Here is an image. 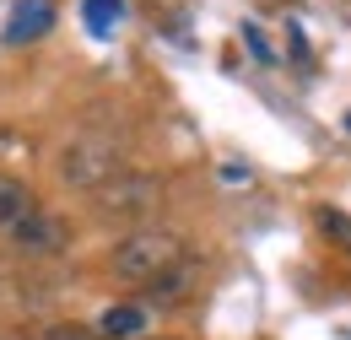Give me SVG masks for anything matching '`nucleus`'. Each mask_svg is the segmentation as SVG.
Wrapping results in <instances>:
<instances>
[{"mask_svg": "<svg viewBox=\"0 0 351 340\" xmlns=\"http://www.w3.org/2000/svg\"><path fill=\"white\" fill-rule=\"evenodd\" d=\"M184 259H189L184 254V238L168 232V227H135L130 238L114 243V270L125 281H157V276H168Z\"/></svg>", "mask_w": 351, "mask_h": 340, "instance_id": "obj_1", "label": "nucleus"}, {"mask_svg": "<svg viewBox=\"0 0 351 340\" xmlns=\"http://www.w3.org/2000/svg\"><path fill=\"white\" fill-rule=\"evenodd\" d=\"M92 200H97V211L114 216V221H141V216H152L162 206V178L141 173V168H125V173H114Z\"/></svg>", "mask_w": 351, "mask_h": 340, "instance_id": "obj_2", "label": "nucleus"}, {"mask_svg": "<svg viewBox=\"0 0 351 340\" xmlns=\"http://www.w3.org/2000/svg\"><path fill=\"white\" fill-rule=\"evenodd\" d=\"M114 173H125V151L114 141H71L60 151V178L82 195H97Z\"/></svg>", "mask_w": 351, "mask_h": 340, "instance_id": "obj_3", "label": "nucleus"}, {"mask_svg": "<svg viewBox=\"0 0 351 340\" xmlns=\"http://www.w3.org/2000/svg\"><path fill=\"white\" fill-rule=\"evenodd\" d=\"M11 243H16L22 254H65V249H71V227H65L60 216L27 206V211L11 221Z\"/></svg>", "mask_w": 351, "mask_h": 340, "instance_id": "obj_4", "label": "nucleus"}, {"mask_svg": "<svg viewBox=\"0 0 351 340\" xmlns=\"http://www.w3.org/2000/svg\"><path fill=\"white\" fill-rule=\"evenodd\" d=\"M54 27V0H16L11 22H5V43H33Z\"/></svg>", "mask_w": 351, "mask_h": 340, "instance_id": "obj_5", "label": "nucleus"}, {"mask_svg": "<svg viewBox=\"0 0 351 340\" xmlns=\"http://www.w3.org/2000/svg\"><path fill=\"white\" fill-rule=\"evenodd\" d=\"M141 330H146V308H135V302L103 308L97 324H92V335H97V340H141Z\"/></svg>", "mask_w": 351, "mask_h": 340, "instance_id": "obj_6", "label": "nucleus"}, {"mask_svg": "<svg viewBox=\"0 0 351 340\" xmlns=\"http://www.w3.org/2000/svg\"><path fill=\"white\" fill-rule=\"evenodd\" d=\"M27 206H33V200H27V184L11 178V173H0V227H11Z\"/></svg>", "mask_w": 351, "mask_h": 340, "instance_id": "obj_7", "label": "nucleus"}, {"mask_svg": "<svg viewBox=\"0 0 351 340\" xmlns=\"http://www.w3.org/2000/svg\"><path fill=\"white\" fill-rule=\"evenodd\" d=\"M189 276H195V270H189V259H184V265H173L168 276H157V281H152V298H157V302H178V298H189V287H195Z\"/></svg>", "mask_w": 351, "mask_h": 340, "instance_id": "obj_8", "label": "nucleus"}, {"mask_svg": "<svg viewBox=\"0 0 351 340\" xmlns=\"http://www.w3.org/2000/svg\"><path fill=\"white\" fill-rule=\"evenodd\" d=\"M119 16H125L119 0H87V27L97 33V38H108V33L119 27Z\"/></svg>", "mask_w": 351, "mask_h": 340, "instance_id": "obj_9", "label": "nucleus"}, {"mask_svg": "<svg viewBox=\"0 0 351 340\" xmlns=\"http://www.w3.org/2000/svg\"><path fill=\"white\" fill-rule=\"evenodd\" d=\"M319 227H324V232H335V238L351 249V216L346 211H319Z\"/></svg>", "mask_w": 351, "mask_h": 340, "instance_id": "obj_10", "label": "nucleus"}, {"mask_svg": "<svg viewBox=\"0 0 351 340\" xmlns=\"http://www.w3.org/2000/svg\"><path fill=\"white\" fill-rule=\"evenodd\" d=\"M243 43L254 49V60H260V65H276V54H270V43H265V33L254 27V22H243Z\"/></svg>", "mask_w": 351, "mask_h": 340, "instance_id": "obj_11", "label": "nucleus"}, {"mask_svg": "<svg viewBox=\"0 0 351 340\" xmlns=\"http://www.w3.org/2000/svg\"><path fill=\"white\" fill-rule=\"evenodd\" d=\"M44 340H97V335H92L87 324H49Z\"/></svg>", "mask_w": 351, "mask_h": 340, "instance_id": "obj_12", "label": "nucleus"}, {"mask_svg": "<svg viewBox=\"0 0 351 340\" xmlns=\"http://www.w3.org/2000/svg\"><path fill=\"white\" fill-rule=\"evenodd\" d=\"M346 130H351V114H346Z\"/></svg>", "mask_w": 351, "mask_h": 340, "instance_id": "obj_13", "label": "nucleus"}]
</instances>
